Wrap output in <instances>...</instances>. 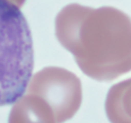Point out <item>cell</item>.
<instances>
[{
	"label": "cell",
	"instance_id": "6da1fadb",
	"mask_svg": "<svg viewBox=\"0 0 131 123\" xmlns=\"http://www.w3.org/2000/svg\"><path fill=\"white\" fill-rule=\"evenodd\" d=\"M56 36L92 79L111 81L131 71V18L118 8L67 5L57 15Z\"/></svg>",
	"mask_w": 131,
	"mask_h": 123
},
{
	"label": "cell",
	"instance_id": "7a4b0ae2",
	"mask_svg": "<svg viewBox=\"0 0 131 123\" xmlns=\"http://www.w3.org/2000/svg\"><path fill=\"white\" fill-rule=\"evenodd\" d=\"M33 68V40L25 16L10 0H0V107L24 96Z\"/></svg>",
	"mask_w": 131,
	"mask_h": 123
},
{
	"label": "cell",
	"instance_id": "3957f363",
	"mask_svg": "<svg viewBox=\"0 0 131 123\" xmlns=\"http://www.w3.org/2000/svg\"><path fill=\"white\" fill-rule=\"evenodd\" d=\"M26 91L46 102L54 114L56 123L72 119L83 100L80 79L60 67H46L36 72L31 78Z\"/></svg>",
	"mask_w": 131,
	"mask_h": 123
},
{
	"label": "cell",
	"instance_id": "277c9868",
	"mask_svg": "<svg viewBox=\"0 0 131 123\" xmlns=\"http://www.w3.org/2000/svg\"><path fill=\"white\" fill-rule=\"evenodd\" d=\"M8 123H56V119L46 102L27 93L14 103Z\"/></svg>",
	"mask_w": 131,
	"mask_h": 123
},
{
	"label": "cell",
	"instance_id": "5b68a950",
	"mask_svg": "<svg viewBox=\"0 0 131 123\" xmlns=\"http://www.w3.org/2000/svg\"><path fill=\"white\" fill-rule=\"evenodd\" d=\"M105 112L111 123H131V78L110 88L105 100Z\"/></svg>",
	"mask_w": 131,
	"mask_h": 123
},
{
	"label": "cell",
	"instance_id": "8992f818",
	"mask_svg": "<svg viewBox=\"0 0 131 123\" xmlns=\"http://www.w3.org/2000/svg\"><path fill=\"white\" fill-rule=\"evenodd\" d=\"M10 1L14 2V4H15V5H17V6L20 8V7L24 5V2H25L26 0H10Z\"/></svg>",
	"mask_w": 131,
	"mask_h": 123
}]
</instances>
